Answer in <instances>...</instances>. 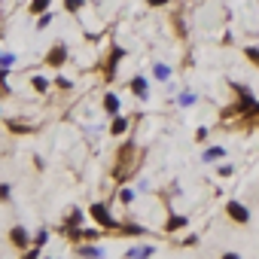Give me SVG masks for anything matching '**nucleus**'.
<instances>
[{"label":"nucleus","mask_w":259,"mask_h":259,"mask_svg":"<svg viewBox=\"0 0 259 259\" xmlns=\"http://www.w3.org/2000/svg\"><path fill=\"white\" fill-rule=\"evenodd\" d=\"M229 213H232L235 220H241V223L247 220V210H244V207H238V204H229Z\"/></svg>","instance_id":"1"},{"label":"nucleus","mask_w":259,"mask_h":259,"mask_svg":"<svg viewBox=\"0 0 259 259\" xmlns=\"http://www.w3.org/2000/svg\"><path fill=\"white\" fill-rule=\"evenodd\" d=\"M104 104H107V110H110V113H116V110H119V101H116L113 95H107V101H104Z\"/></svg>","instance_id":"2"},{"label":"nucleus","mask_w":259,"mask_h":259,"mask_svg":"<svg viewBox=\"0 0 259 259\" xmlns=\"http://www.w3.org/2000/svg\"><path fill=\"white\" fill-rule=\"evenodd\" d=\"M49 61H52V64H61V61H64V49H55V52H52V58H49Z\"/></svg>","instance_id":"3"},{"label":"nucleus","mask_w":259,"mask_h":259,"mask_svg":"<svg viewBox=\"0 0 259 259\" xmlns=\"http://www.w3.org/2000/svg\"><path fill=\"white\" fill-rule=\"evenodd\" d=\"M135 92H138V95H147V85H144V82L138 79V82H135Z\"/></svg>","instance_id":"4"},{"label":"nucleus","mask_w":259,"mask_h":259,"mask_svg":"<svg viewBox=\"0 0 259 259\" xmlns=\"http://www.w3.org/2000/svg\"><path fill=\"white\" fill-rule=\"evenodd\" d=\"M250 58H253V61L259 64V52H256V49H250Z\"/></svg>","instance_id":"5"},{"label":"nucleus","mask_w":259,"mask_h":259,"mask_svg":"<svg viewBox=\"0 0 259 259\" xmlns=\"http://www.w3.org/2000/svg\"><path fill=\"white\" fill-rule=\"evenodd\" d=\"M226 259H238V256H235V253H229V256H226Z\"/></svg>","instance_id":"6"}]
</instances>
